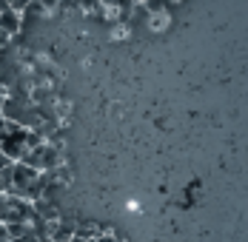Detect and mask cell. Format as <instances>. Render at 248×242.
Wrapping results in <instances>:
<instances>
[{
	"label": "cell",
	"mask_w": 248,
	"mask_h": 242,
	"mask_svg": "<svg viewBox=\"0 0 248 242\" xmlns=\"http://www.w3.org/2000/svg\"><path fill=\"white\" fill-rule=\"evenodd\" d=\"M17 163H26L29 168H34V171H54L60 166V151L54 145H49L46 140H40L37 145H31L23 154V160H17Z\"/></svg>",
	"instance_id": "obj_1"
},
{
	"label": "cell",
	"mask_w": 248,
	"mask_h": 242,
	"mask_svg": "<svg viewBox=\"0 0 248 242\" xmlns=\"http://www.w3.org/2000/svg\"><path fill=\"white\" fill-rule=\"evenodd\" d=\"M20 26H23V17H20V12H12L9 6L0 12V31H3V34L15 37V34L20 31Z\"/></svg>",
	"instance_id": "obj_2"
},
{
	"label": "cell",
	"mask_w": 248,
	"mask_h": 242,
	"mask_svg": "<svg viewBox=\"0 0 248 242\" xmlns=\"http://www.w3.org/2000/svg\"><path fill=\"white\" fill-rule=\"evenodd\" d=\"M6 131H9V120H6V117L0 114V140L6 137Z\"/></svg>",
	"instance_id": "obj_3"
},
{
	"label": "cell",
	"mask_w": 248,
	"mask_h": 242,
	"mask_svg": "<svg viewBox=\"0 0 248 242\" xmlns=\"http://www.w3.org/2000/svg\"><path fill=\"white\" fill-rule=\"evenodd\" d=\"M0 242H12V240H9V234H6V228H3V225H0Z\"/></svg>",
	"instance_id": "obj_5"
},
{
	"label": "cell",
	"mask_w": 248,
	"mask_h": 242,
	"mask_svg": "<svg viewBox=\"0 0 248 242\" xmlns=\"http://www.w3.org/2000/svg\"><path fill=\"white\" fill-rule=\"evenodd\" d=\"M9 166H12V160H9V157L3 154V148H0V171H3V168H9Z\"/></svg>",
	"instance_id": "obj_4"
}]
</instances>
